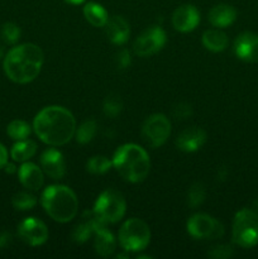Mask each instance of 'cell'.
Returning <instances> with one entry per match:
<instances>
[{
    "instance_id": "2e32d148",
    "label": "cell",
    "mask_w": 258,
    "mask_h": 259,
    "mask_svg": "<svg viewBox=\"0 0 258 259\" xmlns=\"http://www.w3.org/2000/svg\"><path fill=\"white\" fill-rule=\"evenodd\" d=\"M43 172L53 180H61L65 176L66 163L62 153L55 148H50L40 156Z\"/></svg>"
},
{
    "instance_id": "484cf974",
    "label": "cell",
    "mask_w": 258,
    "mask_h": 259,
    "mask_svg": "<svg viewBox=\"0 0 258 259\" xmlns=\"http://www.w3.org/2000/svg\"><path fill=\"white\" fill-rule=\"evenodd\" d=\"M121 109H123V101L120 96L116 94H110L106 96L103 104V111L108 118H116L120 114Z\"/></svg>"
},
{
    "instance_id": "30bf717a",
    "label": "cell",
    "mask_w": 258,
    "mask_h": 259,
    "mask_svg": "<svg viewBox=\"0 0 258 259\" xmlns=\"http://www.w3.org/2000/svg\"><path fill=\"white\" fill-rule=\"evenodd\" d=\"M166 45V33L161 27L147 28L137 37L133 43V50L139 57H149L156 55Z\"/></svg>"
},
{
    "instance_id": "74e56055",
    "label": "cell",
    "mask_w": 258,
    "mask_h": 259,
    "mask_svg": "<svg viewBox=\"0 0 258 259\" xmlns=\"http://www.w3.org/2000/svg\"><path fill=\"white\" fill-rule=\"evenodd\" d=\"M3 53H4V50H3L2 45H0V58H2V57H3Z\"/></svg>"
},
{
    "instance_id": "4fadbf2b",
    "label": "cell",
    "mask_w": 258,
    "mask_h": 259,
    "mask_svg": "<svg viewBox=\"0 0 258 259\" xmlns=\"http://www.w3.org/2000/svg\"><path fill=\"white\" fill-rule=\"evenodd\" d=\"M234 52L239 60L245 62H258V34L244 32L237 37L234 42Z\"/></svg>"
},
{
    "instance_id": "5bb4252c",
    "label": "cell",
    "mask_w": 258,
    "mask_h": 259,
    "mask_svg": "<svg viewBox=\"0 0 258 259\" xmlns=\"http://www.w3.org/2000/svg\"><path fill=\"white\" fill-rule=\"evenodd\" d=\"M200 22V13L194 5H181L172 14V25L179 32L187 33L194 30Z\"/></svg>"
},
{
    "instance_id": "5b68a950",
    "label": "cell",
    "mask_w": 258,
    "mask_h": 259,
    "mask_svg": "<svg viewBox=\"0 0 258 259\" xmlns=\"http://www.w3.org/2000/svg\"><path fill=\"white\" fill-rule=\"evenodd\" d=\"M126 202L123 195L114 189L101 192L94 206V214L105 224H114L123 219Z\"/></svg>"
},
{
    "instance_id": "603a6c76",
    "label": "cell",
    "mask_w": 258,
    "mask_h": 259,
    "mask_svg": "<svg viewBox=\"0 0 258 259\" xmlns=\"http://www.w3.org/2000/svg\"><path fill=\"white\" fill-rule=\"evenodd\" d=\"M96 131H98L96 121L93 120V119H89V120L83 121V123L78 126L77 131L75 132L76 141L80 144L89 143V142H91L94 139Z\"/></svg>"
},
{
    "instance_id": "836d02e7",
    "label": "cell",
    "mask_w": 258,
    "mask_h": 259,
    "mask_svg": "<svg viewBox=\"0 0 258 259\" xmlns=\"http://www.w3.org/2000/svg\"><path fill=\"white\" fill-rule=\"evenodd\" d=\"M8 163V152L5 147L0 143V169L4 168L5 164Z\"/></svg>"
},
{
    "instance_id": "1f68e13d",
    "label": "cell",
    "mask_w": 258,
    "mask_h": 259,
    "mask_svg": "<svg viewBox=\"0 0 258 259\" xmlns=\"http://www.w3.org/2000/svg\"><path fill=\"white\" fill-rule=\"evenodd\" d=\"M191 114H192L191 105H189V104L186 103H180L174 108V116L176 119H181V120H184V119H187L189 116H191Z\"/></svg>"
},
{
    "instance_id": "f1b7e54d",
    "label": "cell",
    "mask_w": 258,
    "mask_h": 259,
    "mask_svg": "<svg viewBox=\"0 0 258 259\" xmlns=\"http://www.w3.org/2000/svg\"><path fill=\"white\" fill-rule=\"evenodd\" d=\"M111 166V162L104 156H94L86 163V169L90 174L94 175H103L109 171Z\"/></svg>"
},
{
    "instance_id": "d6986e66",
    "label": "cell",
    "mask_w": 258,
    "mask_h": 259,
    "mask_svg": "<svg viewBox=\"0 0 258 259\" xmlns=\"http://www.w3.org/2000/svg\"><path fill=\"white\" fill-rule=\"evenodd\" d=\"M237 19V10L229 4H218L209 12V22L214 27H229Z\"/></svg>"
},
{
    "instance_id": "d6a6232c",
    "label": "cell",
    "mask_w": 258,
    "mask_h": 259,
    "mask_svg": "<svg viewBox=\"0 0 258 259\" xmlns=\"http://www.w3.org/2000/svg\"><path fill=\"white\" fill-rule=\"evenodd\" d=\"M132 62L131 53L126 50H121L116 56V65L119 68H126Z\"/></svg>"
},
{
    "instance_id": "ac0fdd59",
    "label": "cell",
    "mask_w": 258,
    "mask_h": 259,
    "mask_svg": "<svg viewBox=\"0 0 258 259\" xmlns=\"http://www.w3.org/2000/svg\"><path fill=\"white\" fill-rule=\"evenodd\" d=\"M18 176H19V181L25 189L32 190V191H37L43 186V172L42 169L34 163L30 162H25L20 166L19 171H18Z\"/></svg>"
},
{
    "instance_id": "277c9868",
    "label": "cell",
    "mask_w": 258,
    "mask_h": 259,
    "mask_svg": "<svg viewBox=\"0 0 258 259\" xmlns=\"http://www.w3.org/2000/svg\"><path fill=\"white\" fill-rule=\"evenodd\" d=\"M42 206L55 222L68 223L77 214L78 201L70 187L53 185L43 192Z\"/></svg>"
},
{
    "instance_id": "8992f818",
    "label": "cell",
    "mask_w": 258,
    "mask_h": 259,
    "mask_svg": "<svg viewBox=\"0 0 258 259\" xmlns=\"http://www.w3.org/2000/svg\"><path fill=\"white\" fill-rule=\"evenodd\" d=\"M151 240V230L141 219L132 218L119 229V243L126 252H141Z\"/></svg>"
},
{
    "instance_id": "cb8c5ba5",
    "label": "cell",
    "mask_w": 258,
    "mask_h": 259,
    "mask_svg": "<svg viewBox=\"0 0 258 259\" xmlns=\"http://www.w3.org/2000/svg\"><path fill=\"white\" fill-rule=\"evenodd\" d=\"M91 234H94V224H93V212L89 214L88 220H83L82 223L77 225L75 228L72 233V239L75 240L78 244H82L85 243L89 238L91 237Z\"/></svg>"
},
{
    "instance_id": "e0dca14e",
    "label": "cell",
    "mask_w": 258,
    "mask_h": 259,
    "mask_svg": "<svg viewBox=\"0 0 258 259\" xmlns=\"http://www.w3.org/2000/svg\"><path fill=\"white\" fill-rule=\"evenodd\" d=\"M104 27H105V33L109 40L114 45H124L131 34L128 22L120 15H113L109 18Z\"/></svg>"
},
{
    "instance_id": "d590c367",
    "label": "cell",
    "mask_w": 258,
    "mask_h": 259,
    "mask_svg": "<svg viewBox=\"0 0 258 259\" xmlns=\"http://www.w3.org/2000/svg\"><path fill=\"white\" fill-rule=\"evenodd\" d=\"M66 3H68V4H72V5H78V4H82V3H85L86 0H65Z\"/></svg>"
},
{
    "instance_id": "4dcf8cb0",
    "label": "cell",
    "mask_w": 258,
    "mask_h": 259,
    "mask_svg": "<svg viewBox=\"0 0 258 259\" xmlns=\"http://www.w3.org/2000/svg\"><path fill=\"white\" fill-rule=\"evenodd\" d=\"M207 255L211 258H217V259H225L229 258L233 255V248L229 247V245H218V247H214Z\"/></svg>"
},
{
    "instance_id": "ffe728a7",
    "label": "cell",
    "mask_w": 258,
    "mask_h": 259,
    "mask_svg": "<svg viewBox=\"0 0 258 259\" xmlns=\"http://www.w3.org/2000/svg\"><path fill=\"white\" fill-rule=\"evenodd\" d=\"M202 45L211 52H222L228 46V37L220 29H209L202 34Z\"/></svg>"
},
{
    "instance_id": "f546056e",
    "label": "cell",
    "mask_w": 258,
    "mask_h": 259,
    "mask_svg": "<svg viewBox=\"0 0 258 259\" xmlns=\"http://www.w3.org/2000/svg\"><path fill=\"white\" fill-rule=\"evenodd\" d=\"M2 37L9 45H14L20 38V28L15 23H5L2 27Z\"/></svg>"
},
{
    "instance_id": "7c38bea8",
    "label": "cell",
    "mask_w": 258,
    "mask_h": 259,
    "mask_svg": "<svg viewBox=\"0 0 258 259\" xmlns=\"http://www.w3.org/2000/svg\"><path fill=\"white\" fill-rule=\"evenodd\" d=\"M93 224H94V235H95V240H94V247H95L96 253L100 257H110L114 253L116 248V242L114 239L113 234L106 229V224L99 220L95 217L93 211Z\"/></svg>"
},
{
    "instance_id": "83f0119b",
    "label": "cell",
    "mask_w": 258,
    "mask_h": 259,
    "mask_svg": "<svg viewBox=\"0 0 258 259\" xmlns=\"http://www.w3.org/2000/svg\"><path fill=\"white\" fill-rule=\"evenodd\" d=\"M205 196H206V190L205 186L200 182L192 185L187 192V205L190 207H197L204 202Z\"/></svg>"
},
{
    "instance_id": "ba28073f",
    "label": "cell",
    "mask_w": 258,
    "mask_h": 259,
    "mask_svg": "<svg viewBox=\"0 0 258 259\" xmlns=\"http://www.w3.org/2000/svg\"><path fill=\"white\" fill-rule=\"evenodd\" d=\"M169 134H171V123L163 114H153L148 116L142 126V137L152 148L163 146Z\"/></svg>"
},
{
    "instance_id": "6da1fadb",
    "label": "cell",
    "mask_w": 258,
    "mask_h": 259,
    "mask_svg": "<svg viewBox=\"0 0 258 259\" xmlns=\"http://www.w3.org/2000/svg\"><path fill=\"white\" fill-rule=\"evenodd\" d=\"M33 128L38 138L46 144L63 146L75 136L76 120L62 106H47L35 115Z\"/></svg>"
},
{
    "instance_id": "7402d4cb",
    "label": "cell",
    "mask_w": 258,
    "mask_h": 259,
    "mask_svg": "<svg viewBox=\"0 0 258 259\" xmlns=\"http://www.w3.org/2000/svg\"><path fill=\"white\" fill-rule=\"evenodd\" d=\"M37 152V144L30 139H22L18 141L14 146L12 147V158L17 162H25L32 158Z\"/></svg>"
},
{
    "instance_id": "44dd1931",
    "label": "cell",
    "mask_w": 258,
    "mask_h": 259,
    "mask_svg": "<svg viewBox=\"0 0 258 259\" xmlns=\"http://www.w3.org/2000/svg\"><path fill=\"white\" fill-rule=\"evenodd\" d=\"M83 15L86 20L94 27H104L109 19L108 12L103 5L90 2L83 7Z\"/></svg>"
},
{
    "instance_id": "8d00e7d4",
    "label": "cell",
    "mask_w": 258,
    "mask_h": 259,
    "mask_svg": "<svg viewBox=\"0 0 258 259\" xmlns=\"http://www.w3.org/2000/svg\"><path fill=\"white\" fill-rule=\"evenodd\" d=\"M5 167H7V172H9V174H12V172H14V171H15L14 164L7 163V164H5Z\"/></svg>"
},
{
    "instance_id": "9a60e30c",
    "label": "cell",
    "mask_w": 258,
    "mask_h": 259,
    "mask_svg": "<svg viewBox=\"0 0 258 259\" xmlns=\"http://www.w3.org/2000/svg\"><path fill=\"white\" fill-rule=\"evenodd\" d=\"M206 142V133L204 129L191 126L186 128L177 136L176 146L182 152H196L201 148Z\"/></svg>"
},
{
    "instance_id": "d4e9b609",
    "label": "cell",
    "mask_w": 258,
    "mask_h": 259,
    "mask_svg": "<svg viewBox=\"0 0 258 259\" xmlns=\"http://www.w3.org/2000/svg\"><path fill=\"white\" fill-rule=\"evenodd\" d=\"M8 136L14 141H22V139H27L30 134V126L27 121L24 120H13L9 123L7 128Z\"/></svg>"
},
{
    "instance_id": "4316f807",
    "label": "cell",
    "mask_w": 258,
    "mask_h": 259,
    "mask_svg": "<svg viewBox=\"0 0 258 259\" xmlns=\"http://www.w3.org/2000/svg\"><path fill=\"white\" fill-rule=\"evenodd\" d=\"M12 204L17 210L25 211V210H30L35 206L37 199L29 192H18L13 196Z\"/></svg>"
},
{
    "instance_id": "9c48e42d",
    "label": "cell",
    "mask_w": 258,
    "mask_h": 259,
    "mask_svg": "<svg viewBox=\"0 0 258 259\" xmlns=\"http://www.w3.org/2000/svg\"><path fill=\"white\" fill-rule=\"evenodd\" d=\"M187 232L195 239H219L224 234V227L215 218L206 214H195L187 222Z\"/></svg>"
},
{
    "instance_id": "7a4b0ae2",
    "label": "cell",
    "mask_w": 258,
    "mask_h": 259,
    "mask_svg": "<svg viewBox=\"0 0 258 259\" xmlns=\"http://www.w3.org/2000/svg\"><path fill=\"white\" fill-rule=\"evenodd\" d=\"M42 50L33 43L17 46L8 52L4 58L5 75L17 83H28L34 80L42 70Z\"/></svg>"
},
{
    "instance_id": "8fae6325",
    "label": "cell",
    "mask_w": 258,
    "mask_h": 259,
    "mask_svg": "<svg viewBox=\"0 0 258 259\" xmlns=\"http://www.w3.org/2000/svg\"><path fill=\"white\" fill-rule=\"evenodd\" d=\"M18 235L28 245H42L48 239V229L46 224L35 218H27L18 227Z\"/></svg>"
},
{
    "instance_id": "e575fe53",
    "label": "cell",
    "mask_w": 258,
    "mask_h": 259,
    "mask_svg": "<svg viewBox=\"0 0 258 259\" xmlns=\"http://www.w3.org/2000/svg\"><path fill=\"white\" fill-rule=\"evenodd\" d=\"M10 243V235L8 233H0V248L7 247Z\"/></svg>"
},
{
    "instance_id": "3957f363",
    "label": "cell",
    "mask_w": 258,
    "mask_h": 259,
    "mask_svg": "<svg viewBox=\"0 0 258 259\" xmlns=\"http://www.w3.org/2000/svg\"><path fill=\"white\" fill-rule=\"evenodd\" d=\"M113 166L125 181L138 184L148 176L151 161L143 148L128 143L116 149L113 157Z\"/></svg>"
},
{
    "instance_id": "52a82bcc",
    "label": "cell",
    "mask_w": 258,
    "mask_h": 259,
    "mask_svg": "<svg viewBox=\"0 0 258 259\" xmlns=\"http://www.w3.org/2000/svg\"><path fill=\"white\" fill-rule=\"evenodd\" d=\"M233 242L242 248L258 244V215L253 210L243 209L237 212L233 222Z\"/></svg>"
}]
</instances>
